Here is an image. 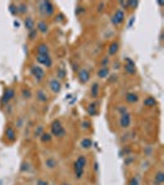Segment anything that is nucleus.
Listing matches in <instances>:
<instances>
[{
  "mask_svg": "<svg viewBox=\"0 0 164 185\" xmlns=\"http://www.w3.org/2000/svg\"><path fill=\"white\" fill-rule=\"evenodd\" d=\"M85 164H87V159H85L84 155H80L75 161V163H74V172H75V175L78 179H80V178L83 176Z\"/></svg>",
  "mask_w": 164,
  "mask_h": 185,
  "instance_id": "nucleus-1",
  "label": "nucleus"
},
{
  "mask_svg": "<svg viewBox=\"0 0 164 185\" xmlns=\"http://www.w3.org/2000/svg\"><path fill=\"white\" fill-rule=\"evenodd\" d=\"M51 132H52V135L56 136V137H63V136L65 135V130L62 126L61 121H58V120H56V121L52 122Z\"/></svg>",
  "mask_w": 164,
  "mask_h": 185,
  "instance_id": "nucleus-2",
  "label": "nucleus"
},
{
  "mask_svg": "<svg viewBox=\"0 0 164 185\" xmlns=\"http://www.w3.org/2000/svg\"><path fill=\"white\" fill-rule=\"evenodd\" d=\"M41 13L43 15H47V16H50V15L53 14L54 11V7H53V4L51 1H42L41 3Z\"/></svg>",
  "mask_w": 164,
  "mask_h": 185,
  "instance_id": "nucleus-3",
  "label": "nucleus"
},
{
  "mask_svg": "<svg viewBox=\"0 0 164 185\" xmlns=\"http://www.w3.org/2000/svg\"><path fill=\"white\" fill-rule=\"evenodd\" d=\"M124 20H125V14L122 10H117L116 13L114 14L112 18H111V21H112L114 25H120L124 22Z\"/></svg>",
  "mask_w": 164,
  "mask_h": 185,
  "instance_id": "nucleus-4",
  "label": "nucleus"
},
{
  "mask_svg": "<svg viewBox=\"0 0 164 185\" xmlns=\"http://www.w3.org/2000/svg\"><path fill=\"white\" fill-rule=\"evenodd\" d=\"M37 62H38L40 64L47 67V68H50V67L52 65V59H51V57L48 54H44V56L37 54Z\"/></svg>",
  "mask_w": 164,
  "mask_h": 185,
  "instance_id": "nucleus-5",
  "label": "nucleus"
},
{
  "mask_svg": "<svg viewBox=\"0 0 164 185\" xmlns=\"http://www.w3.org/2000/svg\"><path fill=\"white\" fill-rule=\"evenodd\" d=\"M31 74L35 78H37L38 80H41L42 78L44 77V72H43V69L41 68V67L38 65H32L31 67Z\"/></svg>",
  "mask_w": 164,
  "mask_h": 185,
  "instance_id": "nucleus-6",
  "label": "nucleus"
},
{
  "mask_svg": "<svg viewBox=\"0 0 164 185\" xmlns=\"http://www.w3.org/2000/svg\"><path fill=\"white\" fill-rule=\"evenodd\" d=\"M130 125H131V115H130L128 112L122 114L121 118H120V126L121 127H124V128H127Z\"/></svg>",
  "mask_w": 164,
  "mask_h": 185,
  "instance_id": "nucleus-7",
  "label": "nucleus"
},
{
  "mask_svg": "<svg viewBox=\"0 0 164 185\" xmlns=\"http://www.w3.org/2000/svg\"><path fill=\"white\" fill-rule=\"evenodd\" d=\"M15 96V91L13 90V89H10V88H7L5 91H4V95H3V102H9L11 99H13Z\"/></svg>",
  "mask_w": 164,
  "mask_h": 185,
  "instance_id": "nucleus-8",
  "label": "nucleus"
},
{
  "mask_svg": "<svg viewBox=\"0 0 164 185\" xmlns=\"http://www.w3.org/2000/svg\"><path fill=\"white\" fill-rule=\"evenodd\" d=\"M50 87H51V90L53 92H59L62 89V85L59 83V80H57V79H52L50 81Z\"/></svg>",
  "mask_w": 164,
  "mask_h": 185,
  "instance_id": "nucleus-9",
  "label": "nucleus"
},
{
  "mask_svg": "<svg viewBox=\"0 0 164 185\" xmlns=\"http://www.w3.org/2000/svg\"><path fill=\"white\" fill-rule=\"evenodd\" d=\"M126 61H127V64H125V70H126L127 73H130V74H135V73H136L135 62H132L130 58H127Z\"/></svg>",
  "mask_w": 164,
  "mask_h": 185,
  "instance_id": "nucleus-10",
  "label": "nucleus"
},
{
  "mask_svg": "<svg viewBox=\"0 0 164 185\" xmlns=\"http://www.w3.org/2000/svg\"><path fill=\"white\" fill-rule=\"evenodd\" d=\"M36 52H37V54H40V56H44V54H48V52H50V48H48L47 44L41 43V44H38V46H37Z\"/></svg>",
  "mask_w": 164,
  "mask_h": 185,
  "instance_id": "nucleus-11",
  "label": "nucleus"
},
{
  "mask_svg": "<svg viewBox=\"0 0 164 185\" xmlns=\"http://www.w3.org/2000/svg\"><path fill=\"white\" fill-rule=\"evenodd\" d=\"M78 77H79L80 83H87L89 80V78H90V74H89V72L87 69H81L79 72V74H78Z\"/></svg>",
  "mask_w": 164,
  "mask_h": 185,
  "instance_id": "nucleus-12",
  "label": "nucleus"
},
{
  "mask_svg": "<svg viewBox=\"0 0 164 185\" xmlns=\"http://www.w3.org/2000/svg\"><path fill=\"white\" fill-rule=\"evenodd\" d=\"M109 73H110V69L107 68V67H101V68H100V70L98 72V77L101 78V79H104V78L109 77Z\"/></svg>",
  "mask_w": 164,
  "mask_h": 185,
  "instance_id": "nucleus-13",
  "label": "nucleus"
},
{
  "mask_svg": "<svg viewBox=\"0 0 164 185\" xmlns=\"http://www.w3.org/2000/svg\"><path fill=\"white\" fill-rule=\"evenodd\" d=\"M25 27L27 30H30V31L35 30V21H33V18H31V17L25 18Z\"/></svg>",
  "mask_w": 164,
  "mask_h": 185,
  "instance_id": "nucleus-14",
  "label": "nucleus"
},
{
  "mask_svg": "<svg viewBox=\"0 0 164 185\" xmlns=\"http://www.w3.org/2000/svg\"><path fill=\"white\" fill-rule=\"evenodd\" d=\"M126 101L127 102H137L138 101V96H137V94H135V92H128L127 95H126Z\"/></svg>",
  "mask_w": 164,
  "mask_h": 185,
  "instance_id": "nucleus-15",
  "label": "nucleus"
},
{
  "mask_svg": "<svg viewBox=\"0 0 164 185\" xmlns=\"http://www.w3.org/2000/svg\"><path fill=\"white\" fill-rule=\"evenodd\" d=\"M5 135H6V137L9 138L10 141H15L16 139V135H15V131L11 127H7L6 128V131H5Z\"/></svg>",
  "mask_w": 164,
  "mask_h": 185,
  "instance_id": "nucleus-16",
  "label": "nucleus"
},
{
  "mask_svg": "<svg viewBox=\"0 0 164 185\" xmlns=\"http://www.w3.org/2000/svg\"><path fill=\"white\" fill-rule=\"evenodd\" d=\"M157 101H155V99L153 96H148L147 99H144V106H148V107H153Z\"/></svg>",
  "mask_w": 164,
  "mask_h": 185,
  "instance_id": "nucleus-17",
  "label": "nucleus"
},
{
  "mask_svg": "<svg viewBox=\"0 0 164 185\" xmlns=\"http://www.w3.org/2000/svg\"><path fill=\"white\" fill-rule=\"evenodd\" d=\"M37 30H38L40 32H42V33H44L48 30V25L46 24L44 21H40L38 24H37Z\"/></svg>",
  "mask_w": 164,
  "mask_h": 185,
  "instance_id": "nucleus-18",
  "label": "nucleus"
},
{
  "mask_svg": "<svg viewBox=\"0 0 164 185\" xmlns=\"http://www.w3.org/2000/svg\"><path fill=\"white\" fill-rule=\"evenodd\" d=\"M117 51H118V43H117V42L111 43V46H110V48H109V53H110V56L116 54Z\"/></svg>",
  "mask_w": 164,
  "mask_h": 185,
  "instance_id": "nucleus-19",
  "label": "nucleus"
},
{
  "mask_svg": "<svg viewBox=\"0 0 164 185\" xmlns=\"http://www.w3.org/2000/svg\"><path fill=\"white\" fill-rule=\"evenodd\" d=\"M80 146L83 147V148H90L93 146V142H91V139L90 138H84V139H81V142H80Z\"/></svg>",
  "mask_w": 164,
  "mask_h": 185,
  "instance_id": "nucleus-20",
  "label": "nucleus"
},
{
  "mask_svg": "<svg viewBox=\"0 0 164 185\" xmlns=\"http://www.w3.org/2000/svg\"><path fill=\"white\" fill-rule=\"evenodd\" d=\"M36 96H37V99H38L40 101H42V102H46V101H47V95L44 94L42 90H38V91H37Z\"/></svg>",
  "mask_w": 164,
  "mask_h": 185,
  "instance_id": "nucleus-21",
  "label": "nucleus"
},
{
  "mask_svg": "<svg viewBox=\"0 0 164 185\" xmlns=\"http://www.w3.org/2000/svg\"><path fill=\"white\" fill-rule=\"evenodd\" d=\"M88 112H89L90 116H95V115H96V105L94 102L90 104V105L88 106Z\"/></svg>",
  "mask_w": 164,
  "mask_h": 185,
  "instance_id": "nucleus-22",
  "label": "nucleus"
},
{
  "mask_svg": "<svg viewBox=\"0 0 164 185\" xmlns=\"http://www.w3.org/2000/svg\"><path fill=\"white\" fill-rule=\"evenodd\" d=\"M99 95V84H93L91 87V96L93 98H96Z\"/></svg>",
  "mask_w": 164,
  "mask_h": 185,
  "instance_id": "nucleus-23",
  "label": "nucleus"
},
{
  "mask_svg": "<svg viewBox=\"0 0 164 185\" xmlns=\"http://www.w3.org/2000/svg\"><path fill=\"white\" fill-rule=\"evenodd\" d=\"M155 181H157V184L164 183V173L163 172H158L157 173V175H155Z\"/></svg>",
  "mask_w": 164,
  "mask_h": 185,
  "instance_id": "nucleus-24",
  "label": "nucleus"
},
{
  "mask_svg": "<svg viewBox=\"0 0 164 185\" xmlns=\"http://www.w3.org/2000/svg\"><path fill=\"white\" fill-rule=\"evenodd\" d=\"M51 139H52L51 133H42V135H41V141H42V142H50Z\"/></svg>",
  "mask_w": 164,
  "mask_h": 185,
  "instance_id": "nucleus-25",
  "label": "nucleus"
},
{
  "mask_svg": "<svg viewBox=\"0 0 164 185\" xmlns=\"http://www.w3.org/2000/svg\"><path fill=\"white\" fill-rule=\"evenodd\" d=\"M56 164H57V163H56L54 159H52V158L46 159V165L48 166V168H51V169H52V168H54Z\"/></svg>",
  "mask_w": 164,
  "mask_h": 185,
  "instance_id": "nucleus-26",
  "label": "nucleus"
},
{
  "mask_svg": "<svg viewBox=\"0 0 164 185\" xmlns=\"http://www.w3.org/2000/svg\"><path fill=\"white\" fill-rule=\"evenodd\" d=\"M26 10H27V6H25L24 5V4H21V5H20V7H17V13H25V11Z\"/></svg>",
  "mask_w": 164,
  "mask_h": 185,
  "instance_id": "nucleus-27",
  "label": "nucleus"
},
{
  "mask_svg": "<svg viewBox=\"0 0 164 185\" xmlns=\"http://www.w3.org/2000/svg\"><path fill=\"white\" fill-rule=\"evenodd\" d=\"M65 75V70H63L62 68L58 69V78H64Z\"/></svg>",
  "mask_w": 164,
  "mask_h": 185,
  "instance_id": "nucleus-28",
  "label": "nucleus"
},
{
  "mask_svg": "<svg viewBox=\"0 0 164 185\" xmlns=\"http://www.w3.org/2000/svg\"><path fill=\"white\" fill-rule=\"evenodd\" d=\"M36 185H48V183L46 180H43V179H40V180H37V184Z\"/></svg>",
  "mask_w": 164,
  "mask_h": 185,
  "instance_id": "nucleus-29",
  "label": "nucleus"
},
{
  "mask_svg": "<svg viewBox=\"0 0 164 185\" xmlns=\"http://www.w3.org/2000/svg\"><path fill=\"white\" fill-rule=\"evenodd\" d=\"M130 185H138V180H137L136 178H132V179L130 180Z\"/></svg>",
  "mask_w": 164,
  "mask_h": 185,
  "instance_id": "nucleus-30",
  "label": "nucleus"
},
{
  "mask_svg": "<svg viewBox=\"0 0 164 185\" xmlns=\"http://www.w3.org/2000/svg\"><path fill=\"white\" fill-rule=\"evenodd\" d=\"M36 33H37V30H32V31H30V38H35V36H36Z\"/></svg>",
  "mask_w": 164,
  "mask_h": 185,
  "instance_id": "nucleus-31",
  "label": "nucleus"
},
{
  "mask_svg": "<svg viewBox=\"0 0 164 185\" xmlns=\"http://www.w3.org/2000/svg\"><path fill=\"white\" fill-rule=\"evenodd\" d=\"M10 11H11V14H13V15H16V13H17V7L15 9L14 5H10Z\"/></svg>",
  "mask_w": 164,
  "mask_h": 185,
  "instance_id": "nucleus-32",
  "label": "nucleus"
},
{
  "mask_svg": "<svg viewBox=\"0 0 164 185\" xmlns=\"http://www.w3.org/2000/svg\"><path fill=\"white\" fill-rule=\"evenodd\" d=\"M41 135H42V127H41V126H40V127L36 130V132H35V136H41Z\"/></svg>",
  "mask_w": 164,
  "mask_h": 185,
  "instance_id": "nucleus-33",
  "label": "nucleus"
},
{
  "mask_svg": "<svg viewBox=\"0 0 164 185\" xmlns=\"http://www.w3.org/2000/svg\"><path fill=\"white\" fill-rule=\"evenodd\" d=\"M22 94H24V98H30V96H31V92H30V90H24V92H22Z\"/></svg>",
  "mask_w": 164,
  "mask_h": 185,
  "instance_id": "nucleus-34",
  "label": "nucleus"
},
{
  "mask_svg": "<svg viewBox=\"0 0 164 185\" xmlns=\"http://www.w3.org/2000/svg\"><path fill=\"white\" fill-rule=\"evenodd\" d=\"M118 111H120V112H121V115H122V114H126V112H127V111H126V107H118Z\"/></svg>",
  "mask_w": 164,
  "mask_h": 185,
  "instance_id": "nucleus-35",
  "label": "nucleus"
},
{
  "mask_svg": "<svg viewBox=\"0 0 164 185\" xmlns=\"http://www.w3.org/2000/svg\"><path fill=\"white\" fill-rule=\"evenodd\" d=\"M102 10V4H100V5H99V11H101Z\"/></svg>",
  "mask_w": 164,
  "mask_h": 185,
  "instance_id": "nucleus-36",
  "label": "nucleus"
},
{
  "mask_svg": "<svg viewBox=\"0 0 164 185\" xmlns=\"http://www.w3.org/2000/svg\"><path fill=\"white\" fill-rule=\"evenodd\" d=\"M106 63H107V58H106V59H104V61H102V64H106Z\"/></svg>",
  "mask_w": 164,
  "mask_h": 185,
  "instance_id": "nucleus-37",
  "label": "nucleus"
},
{
  "mask_svg": "<svg viewBox=\"0 0 164 185\" xmlns=\"http://www.w3.org/2000/svg\"><path fill=\"white\" fill-rule=\"evenodd\" d=\"M63 185H70V184H63Z\"/></svg>",
  "mask_w": 164,
  "mask_h": 185,
  "instance_id": "nucleus-38",
  "label": "nucleus"
}]
</instances>
